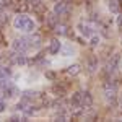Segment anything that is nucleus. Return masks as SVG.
<instances>
[{
    "instance_id": "nucleus-2",
    "label": "nucleus",
    "mask_w": 122,
    "mask_h": 122,
    "mask_svg": "<svg viewBox=\"0 0 122 122\" xmlns=\"http://www.w3.org/2000/svg\"><path fill=\"white\" fill-rule=\"evenodd\" d=\"M116 94H117V83H116V81H106V83H104V96H106L111 103H114Z\"/></svg>"
},
{
    "instance_id": "nucleus-11",
    "label": "nucleus",
    "mask_w": 122,
    "mask_h": 122,
    "mask_svg": "<svg viewBox=\"0 0 122 122\" xmlns=\"http://www.w3.org/2000/svg\"><path fill=\"white\" fill-rule=\"evenodd\" d=\"M78 28L81 29V34H83V36H86V38H91V36L94 34V31H93L91 28H90V26H85V25H80Z\"/></svg>"
},
{
    "instance_id": "nucleus-4",
    "label": "nucleus",
    "mask_w": 122,
    "mask_h": 122,
    "mask_svg": "<svg viewBox=\"0 0 122 122\" xmlns=\"http://www.w3.org/2000/svg\"><path fill=\"white\" fill-rule=\"evenodd\" d=\"M54 13H56L57 16H65V15H68L70 13V3H67V2H59V3H56Z\"/></svg>"
},
{
    "instance_id": "nucleus-16",
    "label": "nucleus",
    "mask_w": 122,
    "mask_h": 122,
    "mask_svg": "<svg viewBox=\"0 0 122 122\" xmlns=\"http://www.w3.org/2000/svg\"><path fill=\"white\" fill-rule=\"evenodd\" d=\"M52 91H54L57 96H64V94H65V88H64V86H59V85H54Z\"/></svg>"
},
{
    "instance_id": "nucleus-23",
    "label": "nucleus",
    "mask_w": 122,
    "mask_h": 122,
    "mask_svg": "<svg viewBox=\"0 0 122 122\" xmlns=\"http://www.w3.org/2000/svg\"><path fill=\"white\" fill-rule=\"evenodd\" d=\"M5 21H7V18H5V13H3V11H2V8H0V25H3Z\"/></svg>"
},
{
    "instance_id": "nucleus-12",
    "label": "nucleus",
    "mask_w": 122,
    "mask_h": 122,
    "mask_svg": "<svg viewBox=\"0 0 122 122\" xmlns=\"http://www.w3.org/2000/svg\"><path fill=\"white\" fill-rule=\"evenodd\" d=\"M86 68L90 70V72H94L96 68H98V59L96 57H90V60H88V65Z\"/></svg>"
},
{
    "instance_id": "nucleus-26",
    "label": "nucleus",
    "mask_w": 122,
    "mask_h": 122,
    "mask_svg": "<svg viewBox=\"0 0 122 122\" xmlns=\"http://www.w3.org/2000/svg\"><path fill=\"white\" fill-rule=\"evenodd\" d=\"M3 111H5V103L0 101V112H3Z\"/></svg>"
},
{
    "instance_id": "nucleus-21",
    "label": "nucleus",
    "mask_w": 122,
    "mask_h": 122,
    "mask_svg": "<svg viewBox=\"0 0 122 122\" xmlns=\"http://www.w3.org/2000/svg\"><path fill=\"white\" fill-rule=\"evenodd\" d=\"M90 44H91L93 47H94V46H98V44H99V38L93 34V36H91V41H90Z\"/></svg>"
},
{
    "instance_id": "nucleus-20",
    "label": "nucleus",
    "mask_w": 122,
    "mask_h": 122,
    "mask_svg": "<svg viewBox=\"0 0 122 122\" xmlns=\"http://www.w3.org/2000/svg\"><path fill=\"white\" fill-rule=\"evenodd\" d=\"M47 23H49L51 26H56V25H57V15H56V13L47 16Z\"/></svg>"
},
{
    "instance_id": "nucleus-7",
    "label": "nucleus",
    "mask_w": 122,
    "mask_h": 122,
    "mask_svg": "<svg viewBox=\"0 0 122 122\" xmlns=\"http://www.w3.org/2000/svg\"><path fill=\"white\" fill-rule=\"evenodd\" d=\"M91 104H93V98H91V94L88 93V91H86V93H81V107H86V109H88Z\"/></svg>"
},
{
    "instance_id": "nucleus-14",
    "label": "nucleus",
    "mask_w": 122,
    "mask_h": 122,
    "mask_svg": "<svg viewBox=\"0 0 122 122\" xmlns=\"http://www.w3.org/2000/svg\"><path fill=\"white\" fill-rule=\"evenodd\" d=\"M28 42H29V46H39V44H41V36H39V34H33V36L28 39Z\"/></svg>"
},
{
    "instance_id": "nucleus-3",
    "label": "nucleus",
    "mask_w": 122,
    "mask_h": 122,
    "mask_svg": "<svg viewBox=\"0 0 122 122\" xmlns=\"http://www.w3.org/2000/svg\"><path fill=\"white\" fill-rule=\"evenodd\" d=\"M11 47L16 51V52H26L29 49V42L26 38H21V39H15L11 42Z\"/></svg>"
},
{
    "instance_id": "nucleus-22",
    "label": "nucleus",
    "mask_w": 122,
    "mask_h": 122,
    "mask_svg": "<svg viewBox=\"0 0 122 122\" xmlns=\"http://www.w3.org/2000/svg\"><path fill=\"white\" fill-rule=\"evenodd\" d=\"M56 119H57V121H65V119H67V114H65V112L57 114V116H56Z\"/></svg>"
},
{
    "instance_id": "nucleus-25",
    "label": "nucleus",
    "mask_w": 122,
    "mask_h": 122,
    "mask_svg": "<svg viewBox=\"0 0 122 122\" xmlns=\"http://www.w3.org/2000/svg\"><path fill=\"white\" fill-rule=\"evenodd\" d=\"M117 26H119V28H122V13L119 15V18H117Z\"/></svg>"
},
{
    "instance_id": "nucleus-9",
    "label": "nucleus",
    "mask_w": 122,
    "mask_h": 122,
    "mask_svg": "<svg viewBox=\"0 0 122 122\" xmlns=\"http://www.w3.org/2000/svg\"><path fill=\"white\" fill-rule=\"evenodd\" d=\"M109 10L112 13H119L121 11V0H109Z\"/></svg>"
},
{
    "instance_id": "nucleus-18",
    "label": "nucleus",
    "mask_w": 122,
    "mask_h": 122,
    "mask_svg": "<svg viewBox=\"0 0 122 122\" xmlns=\"http://www.w3.org/2000/svg\"><path fill=\"white\" fill-rule=\"evenodd\" d=\"M11 72H10L8 67H0V78H7Z\"/></svg>"
},
{
    "instance_id": "nucleus-8",
    "label": "nucleus",
    "mask_w": 122,
    "mask_h": 122,
    "mask_svg": "<svg viewBox=\"0 0 122 122\" xmlns=\"http://www.w3.org/2000/svg\"><path fill=\"white\" fill-rule=\"evenodd\" d=\"M60 49H62V44H60V41H51V47H49V52L51 54H57V52H60Z\"/></svg>"
},
{
    "instance_id": "nucleus-5",
    "label": "nucleus",
    "mask_w": 122,
    "mask_h": 122,
    "mask_svg": "<svg viewBox=\"0 0 122 122\" xmlns=\"http://www.w3.org/2000/svg\"><path fill=\"white\" fill-rule=\"evenodd\" d=\"M119 60H121V56H112V59H109V62H107V67H106V70L107 72H114L117 65H119Z\"/></svg>"
},
{
    "instance_id": "nucleus-6",
    "label": "nucleus",
    "mask_w": 122,
    "mask_h": 122,
    "mask_svg": "<svg viewBox=\"0 0 122 122\" xmlns=\"http://www.w3.org/2000/svg\"><path fill=\"white\" fill-rule=\"evenodd\" d=\"M28 2H31V3H33V10H34L36 13L42 15V13L46 11V5H44L42 2H39V0H28Z\"/></svg>"
},
{
    "instance_id": "nucleus-17",
    "label": "nucleus",
    "mask_w": 122,
    "mask_h": 122,
    "mask_svg": "<svg viewBox=\"0 0 122 122\" xmlns=\"http://www.w3.org/2000/svg\"><path fill=\"white\" fill-rule=\"evenodd\" d=\"M13 62H16L18 65H25V64H26V57L21 56V52H20V56H15V60H13Z\"/></svg>"
},
{
    "instance_id": "nucleus-13",
    "label": "nucleus",
    "mask_w": 122,
    "mask_h": 122,
    "mask_svg": "<svg viewBox=\"0 0 122 122\" xmlns=\"http://www.w3.org/2000/svg\"><path fill=\"white\" fill-rule=\"evenodd\" d=\"M36 96H38L36 91H23V96H21V98H23L25 101H31V99H34Z\"/></svg>"
},
{
    "instance_id": "nucleus-10",
    "label": "nucleus",
    "mask_w": 122,
    "mask_h": 122,
    "mask_svg": "<svg viewBox=\"0 0 122 122\" xmlns=\"http://www.w3.org/2000/svg\"><path fill=\"white\" fill-rule=\"evenodd\" d=\"M72 106L73 107H81V93H73V96H72Z\"/></svg>"
},
{
    "instance_id": "nucleus-1",
    "label": "nucleus",
    "mask_w": 122,
    "mask_h": 122,
    "mask_svg": "<svg viewBox=\"0 0 122 122\" xmlns=\"http://www.w3.org/2000/svg\"><path fill=\"white\" fill-rule=\"evenodd\" d=\"M13 25H15V28H16V29L25 31V33H31V31H34V23H33L26 15H20V16H16L15 21H13Z\"/></svg>"
},
{
    "instance_id": "nucleus-19",
    "label": "nucleus",
    "mask_w": 122,
    "mask_h": 122,
    "mask_svg": "<svg viewBox=\"0 0 122 122\" xmlns=\"http://www.w3.org/2000/svg\"><path fill=\"white\" fill-rule=\"evenodd\" d=\"M67 26L65 25H62V26H60V25H59V26H57V29H56V33L57 34H62V36H64V34H68V31H67Z\"/></svg>"
},
{
    "instance_id": "nucleus-15",
    "label": "nucleus",
    "mask_w": 122,
    "mask_h": 122,
    "mask_svg": "<svg viewBox=\"0 0 122 122\" xmlns=\"http://www.w3.org/2000/svg\"><path fill=\"white\" fill-rule=\"evenodd\" d=\"M67 72H68L70 75H78V73H80V65H78V64H73V65L68 67Z\"/></svg>"
},
{
    "instance_id": "nucleus-24",
    "label": "nucleus",
    "mask_w": 122,
    "mask_h": 122,
    "mask_svg": "<svg viewBox=\"0 0 122 122\" xmlns=\"http://www.w3.org/2000/svg\"><path fill=\"white\" fill-rule=\"evenodd\" d=\"M46 76L49 80H54V78H56V73H54V72H46Z\"/></svg>"
}]
</instances>
